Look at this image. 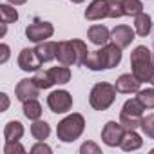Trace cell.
Here are the masks:
<instances>
[{
	"label": "cell",
	"instance_id": "obj_36",
	"mask_svg": "<svg viewBox=\"0 0 154 154\" xmlns=\"http://www.w3.org/2000/svg\"><path fill=\"white\" fill-rule=\"evenodd\" d=\"M71 2H72V4H82L84 0H71Z\"/></svg>",
	"mask_w": 154,
	"mask_h": 154
},
{
	"label": "cell",
	"instance_id": "obj_37",
	"mask_svg": "<svg viewBox=\"0 0 154 154\" xmlns=\"http://www.w3.org/2000/svg\"><path fill=\"white\" fill-rule=\"evenodd\" d=\"M150 84H152V85H154V76H152V80H150Z\"/></svg>",
	"mask_w": 154,
	"mask_h": 154
},
{
	"label": "cell",
	"instance_id": "obj_23",
	"mask_svg": "<svg viewBox=\"0 0 154 154\" xmlns=\"http://www.w3.org/2000/svg\"><path fill=\"white\" fill-rule=\"evenodd\" d=\"M122 9L123 17H136L138 13L143 11V4L140 0H122Z\"/></svg>",
	"mask_w": 154,
	"mask_h": 154
},
{
	"label": "cell",
	"instance_id": "obj_35",
	"mask_svg": "<svg viewBox=\"0 0 154 154\" xmlns=\"http://www.w3.org/2000/svg\"><path fill=\"white\" fill-rule=\"evenodd\" d=\"M6 2H9V4H13V6H22V4L27 2V0H6Z\"/></svg>",
	"mask_w": 154,
	"mask_h": 154
},
{
	"label": "cell",
	"instance_id": "obj_7",
	"mask_svg": "<svg viewBox=\"0 0 154 154\" xmlns=\"http://www.w3.org/2000/svg\"><path fill=\"white\" fill-rule=\"evenodd\" d=\"M47 105L53 112L56 114H63L67 111H71L72 107V96L67 91H53L47 96Z\"/></svg>",
	"mask_w": 154,
	"mask_h": 154
},
{
	"label": "cell",
	"instance_id": "obj_30",
	"mask_svg": "<svg viewBox=\"0 0 154 154\" xmlns=\"http://www.w3.org/2000/svg\"><path fill=\"white\" fill-rule=\"evenodd\" d=\"M24 152H26V149L18 141H6L4 154H24Z\"/></svg>",
	"mask_w": 154,
	"mask_h": 154
},
{
	"label": "cell",
	"instance_id": "obj_25",
	"mask_svg": "<svg viewBox=\"0 0 154 154\" xmlns=\"http://www.w3.org/2000/svg\"><path fill=\"white\" fill-rule=\"evenodd\" d=\"M33 80H35V84H36L40 89H49V87L54 85V82H53V78H51L49 71H36V74L33 76Z\"/></svg>",
	"mask_w": 154,
	"mask_h": 154
},
{
	"label": "cell",
	"instance_id": "obj_6",
	"mask_svg": "<svg viewBox=\"0 0 154 154\" xmlns=\"http://www.w3.org/2000/svg\"><path fill=\"white\" fill-rule=\"evenodd\" d=\"M54 33V27L51 22H44V20H36L33 24H29L26 27V36L27 40L35 42V44H40V42H45L47 38H51Z\"/></svg>",
	"mask_w": 154,
	"mask_h": 154
},
{
	"label": "cell",
	"instance_id": "obj_34",
	"mask_svg": "<svg viewBox=\"0 0 154 154\" xmlns=\"http://www.w3.org/2000/svg\"><path fill=\"white\" fill-rule=\"evenodd\" d=\"M0 98H2V111H8V107H9V98H8V94L2 93V94H0Z\"/></svg>",
	"mask_w": 154,
	"mask_h": 154
},
{
	"label": "cell",
	"instance_id": "obj_13",
	"mask_svg": "<svg viewBox=\"0 0 154 154\" xmlns=\"http://www.w3.org/2000/svg\"><path fill=\"white\" fill-rule=\"evenodd\" d=\"M85 18L91 22L109 18V0H93L85 9Z\"/></svg>",
	"mask_w": 154,
	"mask_h": 154
},
{
	"label": "cell",
	"instance_id": "obj_17",
	"mask_svg": "<svg viewBox=\"0 0 154 154\" xmlns=\"http://www.w3.org/2000/svg\"><path fill=\"white\" fill-rule=\"evenodd\" d=\"M141 145H143V140H141V136H140L136 131H127V132L123 134V140H122V143H120V147H122L125 152L138 150Z\"/></svg>",
	"mask_w": 154,
	"mask_h": 154
},
{
	"label": "cell",
	"instance_id": "obj_3",
	"mask_svg": "<svg viewBox=\"0 0 154 154\" xmlns=\"http://www.w3.org/2000/svg\"><path fill=\"white\" fill-rule=\"evenodd\" d=\"M131 67H132V74L140 82H150L154 76V58L150 54V51L145 45H138L134 47V51L131 53Z\"/></svg>",
	"mask_w": 154,
	"mask_h": 154
},
{
	"label": "cell",
	"instance_id": "obj_8",
	"mask_svg": "<svg viewBox=\"0 0 154 154\" xmlns=\"http://www.w3.org/2000/svg\"><path fill=\"white\" fill-rule=\"evenodd\" d=\"M123 134H125V127L122 123L107 122L102 129V141L107 147H118L123 140Z\"/></svg>",
	"mask_w": 154,
	"mask_h": 154
},
{
	"label": "cell",
	"instance_id": "obj_1",
	"mask_svg": "<svg viewBox=\"0 0 154 154\" xmlns=\"http://www.w3.org/2000/svg\"><path fill=\"white\" fill-rule=\"evenodd\" d=\"M122 62V47H118L114 42L102 45L98 51H89L85 58V67L91 71H103V69H112Z\"/></svg>",
	"mask_w": 154,
	"mask_h": 154
},
{
	"label": "cell",
	"instance_id": "obj_20",
	"mask_svg": "<svg viewBox=\"0 0 154 154\" xmlns=\"http://www.w3.org/2000/svg\"><path fill=\"white\" fill-rule=\"evenodd\" d=\"M31 134H33V138H35V140L44 141V140H47V138H49V134H51V127H49V123H47V122L36 120V122L31 125Z\"/></svg>",
	"mask_w": 154,
	"mask_h": 154
},
{
	"label": "cell",
	"instance_id": "obj_9",
	"mask_svg": "<svg viewBox=\"0 0 154 154\" xmlns=\"http://www.w3.org/2000/svg\"><path fill=\"white\" fill-rule=\"evenodd\" d=\"M40 87L35 84V80L33 78H24V80H20L18 84H17V87H15V94H17V98L24 103V102H27V100H33V98H36L38 94H40Z\"/></svg>",
	"mask_w": 154,
	"mask_h": 154
},
{
	"label": "cell",
	"instance_id": "obj_11",
	"mask_svg": "<svg viewBox=\"0 0 154 154\" xmlns=\"http://www.w3.org/2000/svg\"><path fill=\"white\" fill-rule=\"evenodd\" d=\"M40 65H42V62H40V58L36 56L35 49L26 47V49L20 51V54H18V67H20L22 71H26V72L38 71Z\"/></svg>",
	"mask_w": 154,
	"mask_h": 154
},
{
	"label": "cell",
	"instance_id": "obj_18",
	"mask_svg": "<svg viewBox=\"0 0 154 154\" xmlns=\"http://www.w3.org/2000/svg\"><path fill=\"white\" fill-rule=\"evenodd\" d=\"M24 136V125L17 120H11L6 123L4 127V138L6 141H20V138Z\"/></svg>",
	"mask_w": 154,
	"mask_h": 154
},
{
	"label": "cell",
	"instance_id": "obj_28",
	"mask_svg": "<svg viewBox=\"0 0 154 154\" xmlns=\"http://www.w3.org/2000/svg\"><path fill=\"white\" fill-rule=\"evenodd\" d=\"M140 129L143 131L145 136H149V138L154 140V114L143 116V118H141V125H140Z\"/></svg>",
	"mask_w": 154,
	"mask_h": 154
},
{
	"label": "cell",
	"instance_id": "obj_21",
	"mask_svg": "<svg viewBox=\"0 0 154 154\" xmlns=\"http://www.w3.org/2000/svg\"><path fill=\"white\" fill-rule=\"evenodd\" d=\"M47 71H49V74H51L54 85H56V84H67V82L71 80V69H69L67 65L51 67V69H47Z\"/></svg>",
	"mask_w": 154,
	"mask_h": 154
},
{
	"label": "cell",
	"instance_id": "obj_24",
	"mask_svg": "<svg viewBox=\"0 0 154 154\" xmlns=\"http://www.w3.org/2000/svg\"><path fill=\"white\" fill-rule=\"evenodd\" d=\"M0 20L2 24H13L18 20V13L13 6L9 4H0Z\"/></svg>",
	"mask_w": 154,
	"mask_h": 154
},
{
	"label": "cell",
	"instance_id": "obj_2",
	"mask_svg": "<svg viewBox=\"0 0 154 154\" xmlns=\"http://www.w3.org/2000/svg\"><path fill=\"white\" fill-rule=\"evenodd\" d=\"M89 54V49L87 45L82 42V40H63V42H58V47H56V60L62 63V65H84L85 63V58Z\"/></svg>",
	"mask_w": 154,
	"mask_h": 154
},
{
	"label": "cell",
	"instance_id": "obj_26",
	"mask_svg": "<svg viewBox=\"0 0 154 154\" xmlns=\"http://www.w3.org/2000/svg\"><path fill=\"white\" fill-rule=\"evenodd\" d=\"M138 102L145 107V109H154V87L150 89H143V91H138Z\"/></svg>",
	"mask_w": 154,
	"mask_h": 154
},
{
	"label": "cell",
	"instance_id": "obj_14",
	"mask_svg": "<svg viewBox=\"0 0 154 154\" xmlns=\"http://www.w3.org/2000/svg\"><path fill=\"white\" fill-rule=\"evenodd\" d=\"M87 36H89V40H91L94 45H105V44L111 40V31H109L103 24H96V26H91V27H89Z\"/></svg>",
	"mask_w": 154,
	"mask_h": 154
},
{
	"label": "cell",
	"instance_id": "obj_29",
	"mask_svg": "<svg viewBox=\"0 0 154 154\" xmlns=\"http://www.w3.org/2000/svg\"><path fill=\"white\" fill-rule=\"evenodd\" d=\"M123 17L122 0H109V18H120Z\"/></svg>",
	"mask_w": 154,
	"mask_h": 154
},
{
	"label": "cell",
	"instance_id": "obj_31",
	"mask_svg": "<svg viewBox=\"0 0 154 154\" xmlns=\"http://www.w3.org/2000/svg\"><path fill=\"white\" fill-rule=\"evenodd\" d=\"M80 152H82V154H100L102 149H100L96 143H93V141H85V143L80 147Z\"/></svg>",
	"mask_w": 154,
	"mask_h": 154
},
{
	"label": "cell",
	"instance_id": "obj_19",
	"mask_svg": "<svg viewBox=\"0 0 154 154\" xmlns=\"http://www.w3.org/2000/svg\"><path fill=\"white\" fill-rule=\"evenodd\" d=\"M22 111H24V116L27 120H31V122H36V120L42 118V105L36 102V98L24 102V109Z\"/></svg>",
	"mask_w": 154,
	"mask_h": 154
},
{
	"label": "cell",
	"instance_id": "obj_22",
	"mask_svg": "<svg viewBox=\"0 0 154 154\" xmlns=\"http://www.w3.org/2000/svg\"><path fill=\"white\" fill-rule=\"evenodd\" d=\"M143 111H145V107L138 102V98L127 100V102L123 103V107H122V112H123V114L136 116V118H143Z\"/></svg>",
	"mask_w": 154,
	"mask_h": 154
},
{
	"label": "cell",
	"instance_id": "obj_33",
	"mask_svg": "<svg viewBox=\"0 0 154 154\" xmlns=\"http://www.w3.org/2000/svg\"><path fill=\"white\" fill-rule=\"evenodd\" d=\"M0 51H2V58H0V63H6L8 58H9V45H8V44H2V45H0Z\"/></svg>",
	"mask_w": 154,
	"mask_h": 154
},
{
	"label": "cell",
	"instance_id": "obj_4",
	"mask_svg": "<svg viewBox=\"0 0 154 154\" xmlns=\"http://www.w3.org/2000/svg\"><path fill=\"white\" fill-rule=\"evenodd\" d=\"M84 129H85V120H84V116L78 114V112H72V114L65 116V118L58 123V127H56V136H58L60 141L71 143V141L78 140V138L82 136Z\"/></svg>",
	"mask_w": 154,
	"mask_h": 154
},
{
	"label": "cell",
	"instance_id": "obj_16",
	"mask_svg": "<svg viewBox=\"0 0 154 154\" xmlns=\"http://www.w3.org/2000/svg\"><path fill=\"white\" fill-rule=\"evenodd\" d=\"M134 31L138 36H149L152 31V18L147 13H138L134 17Z\"/></svg>",
	"mask_w": 154,
	"mask_h": 154
},
{
	"label": "cell",
	"instance_id": "obj_5",
	"mask_svg": "<svg viewBox=\"0 0 154 154\" xmlns=\"http://www.w3.org/2000/svg\"><path fill=\"white\" fill-rule=\"evenodd\" d=\"M116 87L107 82H98L89 93V103L94 111H107L116 100Z\"/></svg>",
	"mask_w": 154,
	"mask_h": 154
},
{
	"label": "cell",
	"instance_id": "obj_32",
	"mask_svg": "<svg viewBox=\"0 0 154 154\" xmlns=\"http://www.w3.org/2000/svg\"><path fill=\"white\" fill-rule=\"evenodd\" d=\"M51 150H53V149H51L49 145H45L44 141H38L36 145H33V147H31V152H33V154H36V152H45V154H51Z\"/></svg>",
	"mask_w": 154,
	"mask_h": 154
},
{
	"label": "cell",
	"instance_id": "obj_12",
	"mask_svg": "<svg viewBox=\"0 0 154 154\" xmlns=\"http://www.w3.org/2000/svg\"><path fill=\"white\" fill-rule=\"evenodd\" d=\"M140 85H141V82L136 78L134 74H131V72L122 74L120 78L116 80V84H114L116 91L122 93V94H132V93H138V91H140Z\"/></svg>",
	"mask_w": 154,
	"mask_h": 154
},
{
	"label": "cell",
	"instance_id": "obj_15",
	"mask_svg": "<svg viewBox=\"0 0 154 154\" xmlns=\"http://www.w3.org/2000/svg\"><path fill=\"white\" fill-rule=\"evenodd\" d=\"M56 47H58V42H40L35 47V53L40 58V62L45 63L56 58Z\"/></svg>",
	"mask_w": 154,
	"mask_h": 154
},
{
	"label": "cell",
	"instance_id": "obj_10",
	"mask_svg": "<svg viewBox=\"0 0 154 154\" xmlns=\"http://www.w3.org/2000/svg\"><path fill=\"white\" fill-rule=\"evenodd\" d=\"M134 35H136L134 29H131L129 26H123V24H122V26H116V27L111 31V40H112L118 47L125 49V47H129V45L132 44Z\"/></svg>",
	"mask_w": 154,
	"mask_h": 154
},
{
	"label": "cell",
	"instance_id": "obj_27",
	"mask_svg": "<svg viewBox=\"0 0 154 154\" xmlns=\"http://www.w3.org/2000/svg\"><path fill=\"white\" fill-rule=\"evenodd\" d=\"M120 123L125 127V131H136L141 125V118H136V116H129V114L120 112Z\"/></svg>",
	"mask_w": 154,
	"mask_h": 154
}]
</instances>
